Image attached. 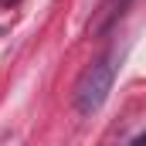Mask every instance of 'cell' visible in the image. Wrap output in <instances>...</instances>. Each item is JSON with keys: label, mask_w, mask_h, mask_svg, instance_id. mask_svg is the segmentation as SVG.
<instances>
[{"label": "cell", "mask_w": 146, "mask_h": 146, "mask_svg": "<svg viewBox=\"0 0 146 146\" xmlns=\"http://www.w3.org/2000/svg\"><path fill=\"white\" fill-rule=\"evenodd\" d=\"M115 72H119V54L115 51L102 54L99 61H92L82 72L78 85H75V109H78V115H92V112L102 109V102L109 99V92H112Z\"/></svg>", "instance_id": "cell-1"}, {"label": "cell", "mask_w": 146, "mask_h": 146, "mask_svg": "<svg viewBox=\"0 0 146 146\" xmlns=\"http://www.w3.org/2000/svg\"><path fill=\"white\" fill-rule=\"evenodd\" d=\"M129 3H133V0H106V7H102V21H99L92 31H109L112 24L126 14V7H129Z\"/></svg>", "instance_id": "cell-2"}, {"label": "cell", "mask_w": 146, "mask_h": 146, "mask_svg": "<svg viewBox=\"0 0 146 146\" xmlns=\"http://www.w3.org/2000/svg\"><path fill=\"white\" fill-rule=\"evenodd\" d=\"M0 3H14V0H0Z\"/></svg>", "instance_id": "cell-3"}]
</instances>
